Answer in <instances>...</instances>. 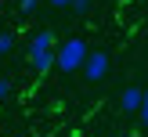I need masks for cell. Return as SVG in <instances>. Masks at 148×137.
Here are the masks:
<instances>
[{
    "label": "cell",
    "mask_w": 148,
    "mask_h": 137,
    "mask_svg": "<svg viewBox=\"0 0 148 137\" xmlns=\"http://www.w3.org/2000/svg\"><path fill=\"white\" fill-rule=\"evenodd\" d=\"M87 50H90V47H87L79 36H69L65 43H58V47H54V69H62V72H76L79 65H83Z\"/></svg>",
    "instance_id": "6da1fadb"
},
{
    "label": "cell",
    "mask_w": 148,
    "mask_h": 137,
    "mask_svg": "<svg viewBox=\"0 0 148 137\" xmlns=\"http://www.w3.org/2000/svg\"><path fill=\"white\" fill-rule=\"evenodd\" d=\"M83 76L90 79V83H98V79H105V72H108V54L105 50H87V58H83Z\"/></svg>",
    "instance_id": "7a4b0ae2"
},
{
    "label": "cell",
    "mask_w": 148,
    "mask_h": 137,
    "mask_svg": "<svg viewBox=\"0 0 148 137\" xmlns=\"http://www.w3.org/2000/svg\"><path fill=\"white\" fill-rule=\"evenodd\" d=\"M51 47H58V43H54V33H51V29H40V33L29 40V58L40 54V50H51Z\"/></svg>",
    "instance_id": "3957f363"
},
{
    "label": "cell",
    "mask_w": 148,
    "mask_h": 137,
    "mask_svg": "<svg viewBox=\"0 0 148 137\" xmlns=\"http://www.w3.org/2000/svg\"><path fill=\"white\" fill-rule=\"evenodd\" d=\"M141 97H145L141 87H127V90L119 94V108L123 112H137V108H141Z\"/></svg>",
    "instance_id": "277c9868"
},
{
    "label": "cell",
    "mask_w": 148,
    "mask_h": 137,
    "mask_svg": "<svg viewBox=\"0 0 148 137\" xmlns=\"http://www.w3.org/2000/svg\"><path fill=\"white\" fill-rule=\"evenodd\" d=\"M11 50H14V33L0 29V54H11Z\"/></svg>",
    "instance_id": "5b68a950"
},
{
    "label": "cell",
    "mask_w": 148,
    "mask_h": 137,
    "mask_svg": "<svg viewBox=\"0 0 148 137\" xmlns=\"http://www.w3.org/2000/svg\"><path fill=\"white\" fill-rule=\"evenodd\" d=\"M72 14H87V11H90V7H94V0H72Z\"/></svg>",
    "instance_id": "8992f818"
},
{
    "label": "cell",
    "mask_w": 148,
    "mask_h": 137,
    "mask_svg": "<svg viewBox=\"0 0 148 137\" xmlns=\"http://www.w3.org/2000/svg\"><path fill=\"white\" fill-rule=\"evenodd\" d=\"M11 90H14V83H11L7 76H0V101H7V97H11Z\"/></svg>",
    "instance_id": "52a82bcc"
},
{
    "label": "cell",
    "mask_w": 148,
    "mask_h": 137,
    "mask_svg": "<svg viewBox=\"0 0 148 137\" xmlns=\"http://www.w3.org/2000/svg\"><path fill=\"white\" fill-rule=\"evenodd\" d=\"M137 115H141V126H148V87H145V97H141V108H137Z\"/></svg>",
    "instance_id": "ba28073f"
},
{
    "label": "cell",
    "mask_w": 148,
    "mask_h": 137,
    "mask_svg": "<svg viewBox=\"0 0 148 137\" xmlns=\"http://www.w3.org/2000/svg\"><path fill=\"white\" fill-rule=\"evenodd\" d=\"M36 7H40V0H18V11L22 14H33Z\"/></svg>",
    "instance_id": "9c48e42d"
},
{
    "label": "cell",
    "mask_w": 148,
    "mask_h": 137,
    "mask_svg": "<svg viewBox=\"0 0 148 137\" xmlns=\"http://www.w3.org/2000/svg\"><path fill=\"white\" fill-rule=\"evenodd\" d=\"M47 4H51V7H69L72 0H47Z\"/></svg>",
    "instance_id": "30bf717a"
},
{
    "label": "cell",
    "mask_w": 148,
    "mask_h": 137,
    "mask_svg": "<svg viewBox=\"0 0 148 137\" xmlns=\"http://www.w3.org/2000/svg\"><path fill=\"white\" fill-rule=\"evenodd\" d=\"M123 4H130V0H123Z\"/></svg>",
    "instance_id": "8fae6325"
}]
</instances>
